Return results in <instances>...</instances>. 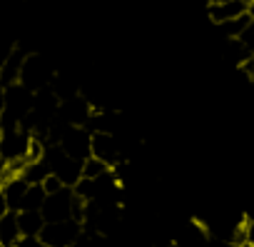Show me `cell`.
Listing matches in <instances>:
<instances>
[{
    "label": "cell",
    "mask_w": 254,
    "mask_h": 247,
    "mask_svg": "<svg viewBox=\"0 0 254 247\" xmlns=\"http://www.w3.org/2000/svg\"><path fill=\"white\" fill-rule=\"evenodd\" d=\"M43 163L48 165L50 175H55L65 187H75V185L82 180V163L75 160V158H70L60 145H50V148H45Z\"/></svg>",
    "instance_id": "6da1fadb"
},
{
    "label": "cell",
    "mask_w": 254,
    "mask_h": 247,
    "mask_svg": "<svg viewBox=\"0 0 254 247\" xmlns=\"http://www.w3.org/2000/svg\"><path fill=\"white\" fill-rule=\"evenodd\" d=\"M80 235H82L80 220H63V222H45L38 240L43 247H75Z\"/></svg>",
    "instance_id": "7a4b0ae2"
},
{
    "label": "cell",
    "mask_w": 254,
    "mask_h": 247,
    "mask_svg": "<svg viewBox=\"0 0 254 247\" xmlns=\"http://www.w3.org/2000/svg\"><path fill=\"white\" fill-rule=\"evenodd\" d=\"M55 73L50 70V65L45 63L43 55H25V63H23V70H20V85L38 92L43 87H50Z\"/></svg>",
    "instance_id": "3957f363"
},
{
    "label": "cell",
    "mask_w": 254,
    "mask_h": 247,
    "mask_svg": "<svg viewBox=\"0 0 254 247\" xmlns=\"http://www.w3.org/2000/svg\"><path fill=\"white\" fill-rule=\"evenodd\" d=\"M30 140H33V135L28 130H23V128L0 130V158H3L5 163L28 160Z\"/></svg>",
    "instance_id": "277c9868"
},
{
    "label": "cell",
    "mask_w": 254,
    "mask_h": 247,
    "mask_svg": "<svg viewBox=\"0 0 254 247\" xmlns=\"http://www.w3.org/2000/svg\"><path fill=\"white\" fill-rule=\"evenodd\" d=\"M58 145L75 160L85 163L90 155H92V133L87 128H65V133L60 135Z\"/></svg>",
    "instance_id": "5b68a950"
},
{
    "label": "cell",
    "mask_w": 254,
    "mask_h": 247,
    "mask_svg": "<svg viewBox=\"0 0 254 247\" xmlns=\"http://www.w3.org/2000/svg\"><path fill=\"white\" fill-rule=\"evenodd\" d=\"M92 158L102 160L110 167L120 165L122 150H120V143H117L115 133H92Z\"/></svg>",
    "instance_id": "8992f818"
},
{
    "label": "cell",
    "mask_w": 254,
    "mask_h": 247,
    "mask_svg": "<svg viewBox=\"0 0 254 247\" xmlns=\"http://www.w3.org/2000/svg\"><path fill=\"white\" fill-rule=\"evenodd\" d=\"M249 8H252V5L244 3V0H209V15H212V20H214L217 25L247 15Z\"/></svg>",
    "instance_id": "52a82bcc"
},
{
    "label": "cell",
    "mask_w": 254,
    "mask_h": 247,
    "mask_svg": "<svg viewBox=\"0 0 254 247\" xmlns=\"http://www.w3.org/2000/svg\"><path fill=\"white\" fill-rule=\"evenodd\" d=\"M177 247H214V237L202 222H190L177 237Z\"/></svg>",
    "instance_id": "ba28073f"
},
{
    "label": "cell",
    "mask_w": 254,
    "mask_h": 247,
    "mask_svg": "<svg viewBox=\"0 0 254 247\" xmlns=\"http://www.w3.org/2000/svg\"><path fill=\"white\" fill-rule=\"evenodd\" d=\"M0 242H3V247H20L23 232H20L18 212H8L5 217H0Z\"/></svg>",
    "instance_id": "9c48e42d"
},
{
    "label": "cell",
    "mask_w": 254,
    "mask_h": 247,
    "mask_svg": "<svg viewBox=\"0 0 254 247\" xmlns=\"http://www.w3.org/2000/svg\"><path fill=\"white\" fill-rule=\"evenodd\" d=\"M28 182L20 177V175H15V177H10L5 185H3V192L5 195V200H8V205H10V210L13 212H20V207H23V200H25V192H28Z\"/></svg>",
    "instance_id": "30bf717a"
},
{
    "label": "cell",
    "mask_w": 254,
    "mask_h": 247,
    "mask_svg": "<svg viewBox=\"0 0 254 247\" xmlns=\"http://www.w3.org/2000/svg\"><path fill=\"white\" fill-rule=\"evenodd\" d=\"M18 222H20V232L23 237H38L45 227V217L40 210H20L18 212Z\"/></svg>",
    "instance_id": "8fae6325"
},
{
    "label": "cell",
    "mask_w": 254,
    "mask_h": 247,
    "mask_svg": "<svg viewBox=\"0 0 254 247\" xmlns=\"http://www.w3.org/2000/svg\"><path fill=\"white\" fill-rule=\"evenodd\" d=\"M249 20H252V15L247 13V15H242V18H234V20L219 23V30H222V35H224L227 40H232V38H239V35H242V33L247 30Z\"/></svg>",
    "instance_id": "7c38bea8"
},
{
    "label": "cell",
    "mask_w": 254,
    "mask_h": 247,
    "mask_svg": "<svg viewBox=\"0 0 254 247\" xmlns=\"http://www.w3.org/2000/svg\"><path fill=\"white\" fill-rule=\"evenodd\" d=\"M107 172H112V167L105 165L102 160L92 158V155L82 163V177H87V180H100V177H105Z\"/></svg>",
    "instance_id": "4fadbf2b"
},
{
    "label": "cell",
    "mask_w": 254,
    "mask_h": 247,
    "mask_svg": "<svg viewBox=\"0 0 254 247\" xmlns=\"http://www.w3.org/2000/svg\"><path fill=\"white\" fill-rule=\"evenodd\" d=\"M45 197H48V192H45L43 185H30L28 192H25V200H23V207L20 210H43Z\"/></svg>",
    "instance_id": "5bb4252c"
},
{
    "label": "cell",
    "mask_w": 254,
    "mask_h": 247,
    "mask_svg": "<svg viewBox=\"0 0 254 247\" xmlns=\"http://www.w3.org/2000/svg\"><path fill=\"white\" fill-rule=\"evenodd\" d=\"M43 187H45V192H48V195H55V192H60L65 185H63L55 175H48V177L43 180Z\"/></svg>",
    "instance_id": "9a60e30c"
},
{
    "label": "cell",
    "mask_w": 254,
    "mask_h": 247,
    "mask_svg": "<svg viewBox=\"0 0 254 247\" xmlns=\"http://www.w3.org/2000/svg\"><path fill=\"white\" fill-rule=\"evenodd\" d=\"M244 240L254 247V220H244Z\"/></svg>",
    "instance_id": "2e32d148"
},
{
    "label": "cell",
    "mask_w": 254,
    "mask_h": 247,
    "mask_svg": "<svg viewBox=\"0 0 254 247\" xmlns=\"http://www.w3.org/2000/svg\"><path fill=\"white\" fill-rule=\"evenodd\" d=\"M8 212H13V210H10V205H8V200H5V195H3V192H0V217H5Z\"/></svg>",
    "instance_id": "e0dca14e"
},
{
    "label": "cell",
    "mask_w": 254,
    "mask_h": 247,
    "mask_svg": "<svg viewBox=\"0 0 254 247\" xmlns=\"http://www.w3.org/2000/svg\"><path fill=\"white\" fill-rule=\"evenodd\" d=\"M0 247H3V242H0Z\"/></svg>",
    "instance_id": "ac0fdd59"
},
{
    "label": "cell",
    "mask_w": 254,
    "mask_h": 247,
    "mask_svg": "<svg viewBox=\"0 0 254 247\" xmlns=\"http://www.w3.org/2000/svg\"><path fill=\"white\" fill-rule=\"evenodd\" d=\"M244 3H249V0H244Z\"/></svg>",
    "instance_id": "d6986e66"
},
{
    "label": "cell",
    "mask_w": 254,
    "mask_h": 247,
    "mask_svg": "<svg viewBox=\"0 0 254 247\" xmlns=\"http://www.w3.org/2000/svg\"><path fill=\"white\" fill-rule=\"evenodd\" d=\"M252 5H254V0H252Z\"/></svg>",
    "instance_id": "ffe728a7"
}]
</instances>
